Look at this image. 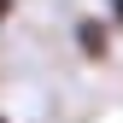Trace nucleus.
I'll use <instances>...</instances> for the list:
<instances>
[{"label":"nucleus","mask_w":123,"mask_h":123,"mask_svg":"<svg viewBox=\"0 0 123 123\" xmlns=\"http://www.w3.org/2000/svg\"><path fill=\"white\" fill-rule=\"evenodd\" d=\"M70 41L82 47V59H88V65H111V24H105V18L82 12V18L70 24Z\"/></svg>","instance_id":"1"},{"label":"nucleus","mask_w":123,"mask_h":123,"mask_svg":"<svg viewBox=\"0 0 123 123\" xmlns=\"http://www.w3.org/2000/svg\"><path fill=\"white\" fill-rule=\"evenodd\" d=\"M0 123H12V117H6V111H0Z\"/></svg>","instance_id":"4"},{"label":"nucleus","mask_w":123,"mask_h":123,"mask_svg":"<svg viewBox=\"0 0 123 123\" xmlns=\"http://www.w3.org/2000/svg\"><path fill=\"white\" fill-rule=\"evenodd\" d=\"M12 12H18V0H0V24H6V18H12Z\"/></svg>","instance_id":"3"},{"label":"nucleus","mask_w":123,"mask_h":123,"mask_svg":"<svg viewBox=\"0 0 123 123\" xmlns=\"http://www.w3.org/2000/svg\"><path fill=\"white\" fill-rule=\"evenodd\" d=\"M105 24H111V29H123V0H105Z\"/></svg>","instance_id":"2"}]
</instances>
